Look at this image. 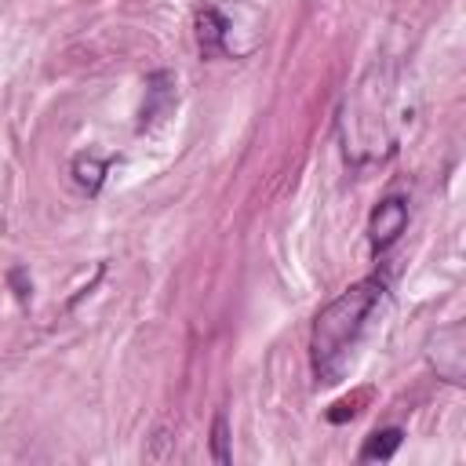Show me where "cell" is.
Listing matches in <instances>:
<instances>
[{
    "label": "cell",
    "mask_w": 466,
    "mask_h": 466,
    "mask_svg": "<svg viewBox=\"0 0 466 466\" xmlns=\"http://www.w3.org/2000/svg\"><path fill=\"white\" fill-rule=\"evenodd\" d=\"M211 459L218 466L229 462V430H226V415H215V426H211Z\"/></svg>",
    "instance_id": "ba28073f"
},
{
    "label": "cell",
    "mask_w": 466,
    "mask_h": 466,
    "mask_svg": "<svg viewBox=\"0 0 466 466\" xmlns=\"http://www.w3.org/2000/svg\"><path fill=\"white\" fill-rule=\"evenodd\" d=\"M382 299H386V288L379 280H360L317 313L313 335H309V357H313L317 379L335 382V375L342 371L350 350L360 342V335Z\"/></svg>",
    "instance_id": "6da1fadb"
},
{
    "label": "cell",
    "mask_w": 466,
    "mask_h": 466,
    "mask_svg": "<svg viewBox=\"0 0 466 466\" xmlns=\"http://www.w3.org/2000/svg\"><path fill=\"white\" fill-rule=\"evenodd\" d=\"M400 441H404V433L397 430V426H386V430H375L368 441H364V448H360V459L364 462H386V459H393V451L400 448Z\"/></svg>",
    "instance_id": "8992f818"
},
{
    "label": "cell",
    "mask_w": 466,
    "mask_h": 466,
    "mask_svg": "<svg viewBox=\"0 0 466 466\" xmlns=\"http://www.w3.org/2000/svg\"><path fill=\"white\" fill-rule=\"evenodd\" d=\"M106 157H98V153H76L73 157V178H76V186L80 189H87V193H98L102 189V178H106Z\"/></svg>",
    "instance_id": "5b68a950"
},
{
    "label": "cell",
    "mask_w": 466,
    "mask_h": 466,
    "mask_svg": "<svg viewBox=\"0 0 466 466\" xmlns=\"http://www.w3.org/2000/svg\"><path fill=\"white\" fill-rule=\"evenodd\" d=\"M167 80H171L167 73H157V76H149V102H146V109H142V124L157 120V116H160V109H167V102L175 98V91H171V87H164Z\"/></svg>",
    "instance_id": "52a82bcc"
},
{
    "label": "cell",
    "mask_w": 466,
    "mask_h": 466,
    "mask_svg": "<svg viewBox=\"0 0 466 466\" xmlns=\"http://www.w3.org/2000/svg\"><path fill=\"white\" fill-rule=\"evenodd\" d=\"M408 226V204L400 197H386L375 211H371V222H368V237H371V248L375 251H386Z\"/></svg>",
    "instance_id": "3957f363"
},
{
    "label": "cell",
    "mask_w": 466,
    "mask_h": 466,
    "mask_svg": "<svg viewBox=\"0 0 466 466\" xmlns=\"http://www.w3.org/2000/svg\"><path fill=\"white\" fill-rule=\"evenodd\" d=\"M430 360H433V368H437L441 379H448L455 386L462 382V375H466V342H462V324L459 320L437 331L433 350H430Z\"/></svg>",
    "instance_id": "7a4b0ae2"
},
{
    "label": "cell",
    "mask_w": 466,
    "mask_h": 466,
    "mask_svg": "<svg viewBox=\"0 0 466 466\" xmlns=\"http://www.w3.org/2000/svg\"><path fill=\"white\" fill-rule=\"evenodd\" d=\"M226 33H229V22L222 18L218 7L197 11V44H200V55H218L226 47Z\"/></svg>",
    "instance_id": "277c9868"
}]
</instances>
